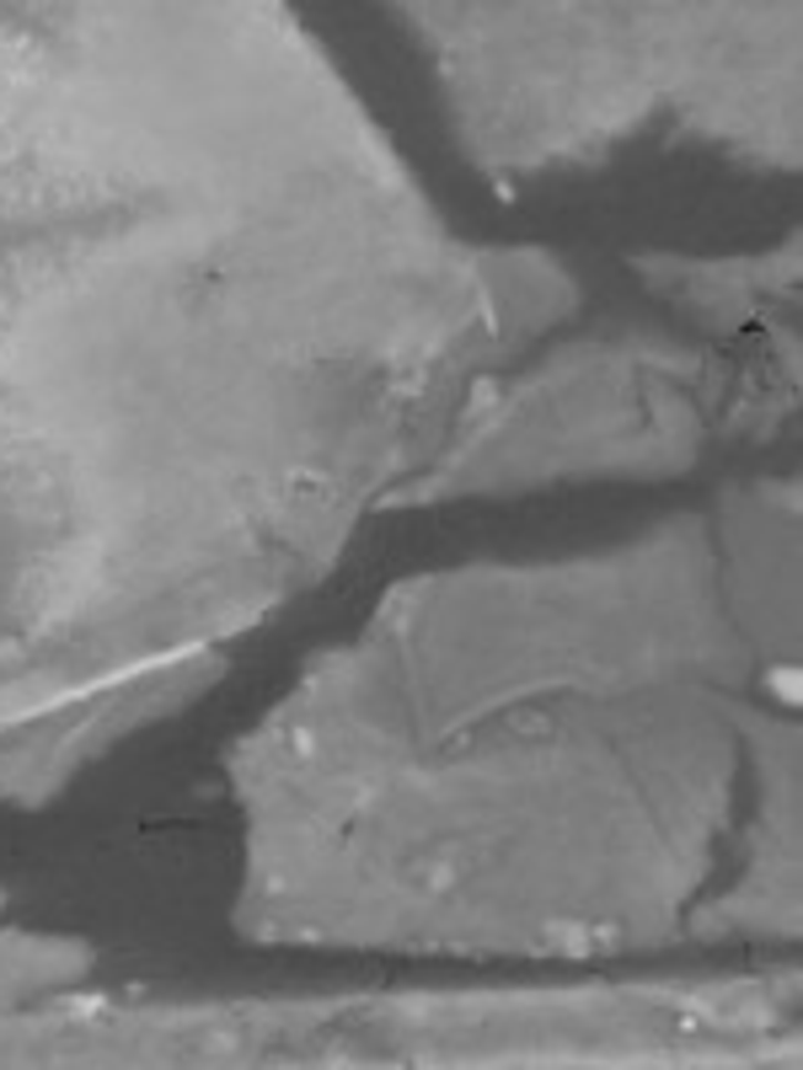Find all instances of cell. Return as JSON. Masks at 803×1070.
Masks as SVG:
<instances>
[{
  "label": "cell",
  "mask_w": 803,
  "mask_h": 1070,
  "mask_svg": "<svg viewBox=\"0 0 803 1070\" xmlns=\"http://www.w3.org/2000/svg\"><path fill=\"white\" fill-rule=\"evenodd\" d=\"M776 691H782L787 702H799V680H793V674H782V680H776Z\"/></svg>",
  "instance_id": "obj_1"
}]
</instances>
